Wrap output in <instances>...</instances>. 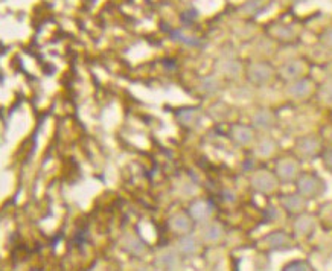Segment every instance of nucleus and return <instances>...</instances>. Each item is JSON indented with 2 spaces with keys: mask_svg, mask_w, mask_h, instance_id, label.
Listing matches in <instances>:
<instances>
[{
  "mask_svg": "<svg viewBox=\"0 0 332 271\" xmlns=\"http://www.w3.org/2000/svg\"><path fill=\"white\" fill-rule=\"evenodd\" d=\"M253 186L262 192L273 191L276 188V177L268 171H258L253 177Z\"/></svg>",
  "mask_w": 332,
  "mask_h": 271,
  "instance_id": "nucleus-1",
  "label": "nucleus"
},
{
  "mask_svg": "<svg viewBox=\"0 0 332 271\" xmlns=\"http://www.w3.org/2000/svg\"><path fill=\"white\" fill-rule=\"evenodd\" d=\"M276 174L281 180H284V182H290V180H293L297 174V165L294 160L291 158H284L281 161H278L276 165Z\"/></svg>",
  "mask_w": 332,
  "mask_h": 271,
  "instance_id": "nucleus-2",
  "label": "nucleus"
},
{
  "mask_svg": "<svg viewBox=\"0 0 332 271\" xmlns=\"http://www.w3.org/2000/svg\"><path fill=\"white\" fill-rule=\"evenodd\" d=\"M232 137L239 145H248L253 140V131L245 125H235L232 128Z\"/></svg>",
  "mask_w": 332,
  "mask_h": 271,
  "instance_id": "nucleus-3",
  "label": "nucleus"
},
{
  "mask_svg": "<svg viewBox=\"0 0 332 271\" xmlns=\"http://www.w3.org/2000/svg\"><path fill=\"white\" fill-rule=\"evenodd\" d=\"M274 124V118L270 112L267 110H261L258 113H255L253 116V125L256 128H261V130H270Z\"/></svg>",
  "mask_w": 332,
  "mask_h": 271,
  "instance_id": "nucleus-4",
  "label": "nucleus"
},
{
  "mask_svg": "<svg viewBox=\"0 0 332 271\" xmlns=\"http://www.w3.org/2000/svg\"><path fill=\"white\" fill-rule=\"evenodd\" d=\"M177 119H179L180 124H183L186 127H191V125H195L200 121V112L195 110V109H185V110H180L177 113Z\"/></svg>",
  "mask_w": 332,
  "mask_h": 271,
  "instance_id": "nucleus-5",
  "label": "nucleus"
},
{
  "mask_svg": "<svg viewBox=\"0 0 332 271\" xmlns=\"http://www.w3.org/2000/svg\"><path fill=\"white\" fill-rule=\"evenodd\" d=\"M274 146H276V143H274L271 139H264V140H261V143L258 145L256 152H258V155L268 157V155H271V154L274 152V149H276Z\"/></svg>",
  "mask_w": 332,
  "mask_h": 271,
  "instance_id": "nucleus-6",
  "label": "nucleus"
},
{
  "mask_svg": "<svg viewBox=\"0 0 332 271\" xmlns=\"http://www.w3.org/2000/svg\"><path fill=\"white\" fill-rule=\"evenodd\" d=\"M314 142L311 140V139H302V140H299V151L303 154V155H311L312 154V151H314V145H312Z\"/></svg>",
  "mask_w": 332,
  "mask_h": 271,
  "instance_id": "nucleus-7",
  "label": "nucleus"
},
{
  "mask_svg": "<svg viewBox=\"0 0 332 271\" xmlns=\"http://www.w3.org/2000/svg\"><path fill=\"white\" fill-rule=\"evenodd\" d=\"M303 87H305V84H296V85L291 88L293 96H303L305 92H306V88H303Z\"/></svg>",
  "mask_w": 332,
  "mask_h": 271,
  "instance_id": "nucleus-8",
  "label": "nucleus"
},
{
  "mask_svg": "<svg viewBox=\"0 0 332 271\" xmlns=\"http://www.w3.org/2000/svg\"><path fill=\"white\" fill-rule=\"evenodd\" d=\"M327 160H329V163H330V165H332V152H330V154H329V157H327Z\"/></svg>",
  "mask_w": 332,
  "mask_h": 271,
  "instance_id": "nucleus-9",
  "label": "nucleus"
}]
</instances>
